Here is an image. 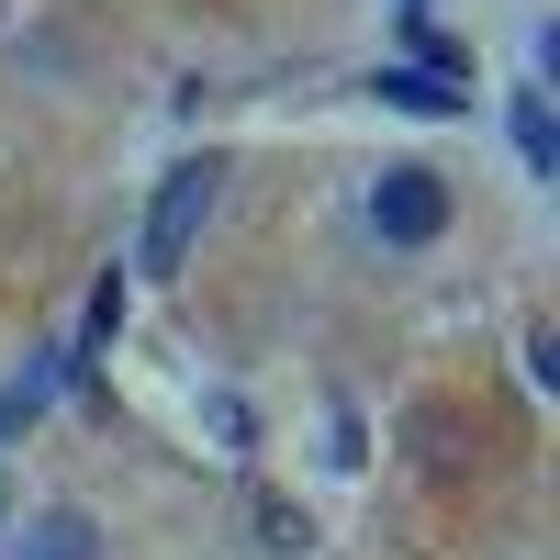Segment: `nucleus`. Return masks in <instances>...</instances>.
<instances>
[{
	"label": "nucleus",
	"mask_w": 560,
	"mask_h": 560,
	"mask_svg": "<svg viewBox=\"0 0 560 560\" xmlns=\"http://www.w3.org/2000/svg\"><path fill=\"white\" fill-rule=\"evenodd\" d=\"M213 191H224V168L213 158H179L158 179V202H147V280H179L202 247V224H213Z\"/></svg>",
	"instance_id": "obj_1"
},
{
	"label": "nucleus",
	"mask_w": 560,
	"mask_h": 560,
	"mask_svg": "<svg viewBox=\"0 0 560 560\" xmlns=\"http://www.w3.org/2000/svg\"><path fill=\"white\" fill-rule=\"evenodd\" d=\"M448 224V179L438 168H382V191H370V236L382 247H427Z\"/></svg>",
	"instance_id": "obj_2"
},
{
	"label": "nucleus",
	"mask_w": 560,
	"mask_h": 560,
	"mask_svg": "<svg viewBox=\"0 0 560 560\" xmlns=\"http://www.w3.org/2000/svg\"><path fill=\"white\" fill-rule=\"evenodd\" d=\"M12 560H102V516H90V504H34Z\"/></svg>",
	"instance_id": "obj_3"
},
{
	"label": "nucleus",
	"mask_w": 560,
	"mask_h": 560,
	"mask_svg": "<svg viewBox=\"0 0 560 560\" xmlns=\"http://www.w3.org/2000/svg\"><path fill=\"white\" fill-rule=\"evenodd\" d=\"M504 135H516L527 179H560V124H549V90H538V79L516 90V102H504Z\"/></svg>",
	"instance_id": "obj_4"
},
{
	"label": "nucleus",
	"mask_w": 560,
	"mask_h": 560,
	"mask_svg": "<svg viewBox=\"0 0 560 560\" xmlns=\"http://www.w3.org/2000/svg\"><path fill=\"white\" fill-rule=\"evenodd\" d=\"M370 90H382L393 113H427V124H438V113H459V90H448L438 68H382V79H370Z\"/></svg>",
	"instance_id": "obj_5"
},
{
	"label": "nucleus",
	"mask_w": 560,
	"mask_h": 560,
	"mask_svg": "<svg viewBox=\"0 0 560 560\" xmlns=\"http://www.w3.org/2000/svg\"><path fill=\"white\" fill-rule=\"evenodd\" d=\"M0 516H12V482H0Z\"/></svg>",
	"instance_id": "obj_6"
}]
</instances>
